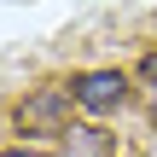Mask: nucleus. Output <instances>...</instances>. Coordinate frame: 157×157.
<instances>
[{"instance_id":"nucleus-3","label":"nucleus","mask_w":157,"mask_h":157,"mask_svg":"<svg viewBox=\"0 0 157 157\" xmlns=\"http://www.w3.org/2000/svg\"><path fill=\"white\" fill-rule=\"evenodd\" d=\"M58 157H117V134H105L99 122H76L58 140Z\"/></svg>"},{"instance_id":"nucleus-5","label":"nucleus","mask_w":157,"mask_h":157,"mask_svg":"<svg viewBox=\"0 0 157 157\" xmlns=\"http://www.w3.org/2000/svg\"><path fill=\"white\" fill-rule=\"evenodd\" d=\"M0 157H47V151H29V146H17V151H0Z\"/></svg>"},{"instance_id":"nucleus-4","label":"nucleus","mask_w":157,"mask_h":157,"mask_svg":"<svg viewBox=\"0 0 157 157\" xmlns=\"http://www.w3.org/2000/svg\"><path fill=\"white\" fill-rule=\"evenodd\" d=\"M140 76H146V82L157 87V52H146V58H140Z\"/></svg>"},{"instance_id":"nucleus-6","label":"nucleus","mask_w":157,"mask_h":157,"mask_svg":"<svg viewBox=\"0 0 157 157\" xmlns=\"http://www.w3.org/2000/svg\"><path fill=\"white\" fill-rule=\"evenodd\" d=\"M151 122H157V93H151Z\"/></svg>"},{"instance_id":"nucleus-2","label":"nucleus","mask_w":157,"mask_h":157,"mask_svg":"<svg viewBox=\"0 0 157 157\" xmlns=\"http://www.w3.org/2000/svg\"><path fill=\"white\" fill-rule=\"evenodd\" d=\"M70 99H76L87 117H111V111L128 105V76H122V70H82V76L70 82Z\"/></svg>"},{"instance_id":"nucleus-1","label":"nucleus","mask_w":157,"mask_h":157,"mask_svg":"<svg viewBox=\"0 0 157 157\" xmlns=\"http://www.w3.org/2000/svg\"><path fill=\"white\" fill-rule=\"evenodd\" d=\"M70 87H35V93H23L17 99V111H12V122L23 128V134H70L76 122H70Z\"/></svg>"}]
</instances>
